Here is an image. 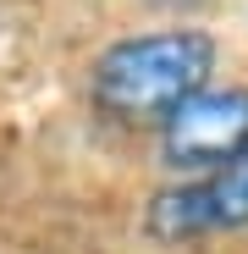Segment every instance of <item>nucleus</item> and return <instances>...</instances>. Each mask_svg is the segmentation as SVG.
<instances>
[{
    "label": "nucleus",
    "instance_id": "obj_2",
    "mask_svg": "<svg viewBox=\"0 0 248 254\" xmlns=\"http://www.w3.org/2000/svg\"><path fill=\"white\" fill-rule=\"evenodd\" d=\"M226 232H248V155L232 166H215V172L182 177L144 204L149 243L177 249V243H204Z\"/></svg>",
    "mask_w": 248,
    "mask_h": 254
},
{
    "label": "nucleus",
    "instance_id": "obj_3",
    "mask_svg": "<svg viewBox=\"0 0 248 254\" xmlns=\"http://www.w3.org/2000/svg\"><path fill=\"white\" fill-rule=\"evenodd\" d=\"M160 160L182 177L215 172L248 155V89L243 83H210L198 89L188 105H177L154 127Z\"/></svg>",
    "mask_w": 248,
    "mask_h": 254
},
{
    "label": "nucleus",
    "instance_id": "obj_1",
    "mask_svg": "<svg viewBox=\"0 0 248 254\" xmlns=\"http://www.w3.org/2000/svg\"><path fill=\"white\" fill-rule=\"evenodd\" d=\"M221 39L198 22L121 33L89 61V105L116 127H160L177 105L215 83Z\"/></svg>",
    "mask_w": 248,
    "mask_h": 254
}]
</instances>
